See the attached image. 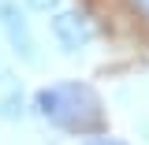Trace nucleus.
Here are the masks:
<instances>
[{
	"instance_id": "nucleus-3",
	"label": "nucleus",
	"mask_w": 149,
	"mask_h": 145,
	"mask_svg": "<svg viewBox=\"0 0 149 145\" xmlns=\"http://www.w3.org/2000/svg\"><path fill=\"white\" fill-rule=\"evenodd\" d=\"M0 26H4V34L11 41L15 56H22L26 63H37V45L30 37V26H26V19H22L15 0H0Z\"/></svg>"
},
{
	"instance_id": "nucleus-1",
	"label": "nucleus",
	"mask_w": 149,
	"mask_h": 145,
	"mask_svg": "<svg viewBox=\"0 0 149 145\" xmlns=\"http://www.w3.org/2000/svg\"><path fill=\"white\" fill-rule=\"evenodd\" d=\"M34 108L45 123L60 130H74V134L101 130V97L86 82H56V86L37 89Z\"/></svg>"
},
{
	"instance_id": "nucleus-2",
	"label": "nucleus",
	"mask_w": 149,
	"mask_h": 145,
	"mask_svg": "<svg viewBox=\"0 0 149 145\" xmlns=\"http://www.w3.org/2000/svg\"><path fill=\"white\" fill-rule=\"evenodd\" d=\"M52 37L60 41V49L67 56H74V52H82V49L90 45L93 22L82 15V11H56L52 15Z\"/></svg>"
},
{
	"instance_id": "nucleus-6",
	"label": "nucleus",
	"mask_w": 149,
	"mask_h": 145,
	"mask_svg": "<svg viewBox=\"0 0 149 145\" xmlns=\"http://www.w3.org/2000/svg\"><path fill=\"white\" fill-rule=\"evenodd\" d=\"M82 145H127V142H119V138H104V134H97V138H86Z\"/></svg>"
},
{
	"instance_id": "nucleus-7",
	"label": "nucleus",
	"mask_w": 149,
	"mask_h": 145,
	"mask_svg": "<svg viewBox=\"0 0 149 145\" xmlns=\"http://www.w3.org/2000/svg\"><path fill=\"white\" fill-rule=\"evenodd\" d=\"M138 8H146V11H149V0H138Z\"/></svg>"
},
{
	"instance_id": "nucleus-4",
	"label": "nucleus",
	"mask_w": 149,
	"mask_h": 145,
	"mask_svg": "<svg viewBox=\"0 0 149 145\" xmlns=\"http://www.w3.org/2000/svg\"><path fill=\"white\" fill-rule=\"evenodd\" d=\"M19 115H22V97L19 93H8L0 101V119H19Z\"/></svg>"
},
{
	"instance_id": "nucleus-5",
	"label": "nucleus",
	"mask_w": 149,
	"mask_h": 145,
	"mask_svg": "<svg viewBox=\"0 0 149 145\" xmlns=\"http://www.w3.org/2000/svg\"><path fill=\"white\" fill-rule=\"evenodd\" d=\"M26 8H30V11H56L60 0H26Z\"/></svg>"
}]
</instances>
